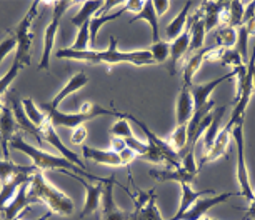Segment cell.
Returning a JSON list of instances; mask_svg holds the SVG:
<instances>
[{
	"mask_svg": "<svg viewBox=\"0 0 255 220\" xmlns=\"http://www.w3.org/2000/svg\"><path fill=\"white\" fill-rule=\"evenodd\" d=\"M57 59H69V60H79L87 62V64H107V65H117V64H132L137 67L142 65H152L155 64L148 50H133V52H122L117 49V39L110 37L109 49L105 50H72L60 49L55 54Z\"/></svg>",
	"mask_w": 255,
	"mask_h": 220,
	"instance_id": "obj_1",
	"label": "cell"
},
{
	"mask_svg": "<svg viewBox=\"0 0 255 220\" xmlns=\"http://www.w3.org/2000/svg\"><path fill=\"white\" fill-rule=\"evenodd\" d=\"M10 147L13 150H18V152H22V154H25L27 157H30L33 165H35L40 172L60 170V172H64L65 175H69L75 180L79 179V177H82V179H89L90 182H100V184H105V182H107V179H104V177H97V175L90 174L89 170L80 169L79 165L65 160L64 157L49 154V152L33 147L32 143H27L25 140H23V137L20 135V133H15V135H13L12 142H10Z\"/></svg>",
	"mask_w": 255,
	"mask_h": 220,
	"instance_id": "obj_2",
	"label": "cell"
},
{
	"mask_svg": "<svg viewBox=\"0 0 255 220\" xmlns=\"http://www.w3.org/2000/svg\"><path fill=\"white\" fill-rule=\"evenodd\" d=\"M28 197L32 199V202H44L50 209L52 214L72 215L75 210L74 202L62 190L55 189L50 182H47L44 172L40 170L32 175L30 187H28Z\"/></svg>",
	"mask_w": 255,
	"mask_h": 220,
	"instance_id": "obj_3",
	"label": "cell"
},
{
	"mask_svg": "<svg viewBox=\"0 0 255 220\" xmlns=\"http://www.w3.org/2000/svg\"><path fill=\"white\" fill-rule=\"evenodd\" d=\"M47 110V118L52 122L54 127H67V128H77L82 127L85 122H90L97 117H122L125 118V113H120L114 109H105L102 105L95 102H87L84 104V107L80 109V112L77 113H65L60 112L59 109H52L49 105H45Z\"/></svg>",
	"mask_w": 255,
	"mask_h": 220,
	"instance_id": "obj_4",
	"label": "cell"
},
{
	"mask_svg": "<svg viewBox=\"0 0 255 220\" xmlns=\"http://www.w3.org/2000/svg\"><path fill=\"white\" fill-rule=\"evenodd\" d=\"M38 7H40V2H32L27 15L20 20V23H18V27L15 30V35H13L17 39L15 62L20 64L22 67L30 65V47H32V40H33L32 25H33V20H35V17L38 13Z\"/></svg>",
	"mask_w": 255,
	"mask_h": 220,
	"instance_id": "obj_5",
	"label": "cell"
},
{
	"mask_svg": "<svg viewBox=\"0 0 255 220\" xmlns=\"http://www.w3.org/2000/svg\"><path fill=\"white\" fill-rule=\"evenodd\" d=\"M70 5H72V2H69V0H64V2H62V0L52 2V7H54V15H52V20L49 23V27L45 28L44 50H42V59H40V64H38V70H49L52 49H54V44H55V37H57V32H59L62 15H64L65 10Z\"/></svg>",
	"mask_w": 255,
	"mask_h": 220,
	"instance_id": "obj_6",
	"label": "cell"
},
{
	"mask_svg": "<svg viewBox=\"0 0 255 220\" xmlns=\"http://www.w3.org/2000/svg\"><path fill=\"white\" fill-rule=\"evenodd\" d=\"M230 137L235 142V154H237V180L240 184L239 194L245 197L250 202L254 199V190L250 187V180H249V172L245 167V157H244V130H242V123L235 125L232 128Z\"/></svg>",
	"mask_w": 255,
	"mask_h": 220,
	"instance_id": "obj_7",
	"label": "cell"
},
{
	"mask_svg": "<svg viewBox=\"0 0 255 220\" xmlns=\"http://www.w3.org/2000/svg\"><path fill=\"white\" fill-rule=\"evenodd\" d=\"M132 197L135 209L130 212L128 220H165L157 207V194L153 189L148 190V192L137 190V194L132 195Z\"/></svg>",
	"mask_w": 255,
	"mask_h": 220,
	"instance_id": "obj_8",
	"label": "cell"
},
{
	"mask_svg": "<svg viewBox=\"0 0 255 220\" xmlns=\"http://www.w3.org/2000/svg\"><path fill=\"white\" fill-rule=\"evenodd\" d=\"M120 185L115 175L107 177V182L104 184L102 192V215L100 220H128L130 219V212H125L115 204L114 200V185Z\"/></svg>",
	"mask_w": 255,
	"mask_h": 220,
	"instance_id": "obj_9",
	"label": "cell"
},
{
	"mask_svg": "<svg viewBox=\"0 0 255 220\" xmlns=\"http://www.w3.org/2000/svg\"><path fill=\"white\" fill-rule=\"evenodd\" d=\"M229 3L230 2H204L202 3L205 32H210L217 27L229 25Z\"/></svg>",
	"mask_w": 255,
	"mask_h": 220,
	"instance_id": "obj_10",
	"label": "cell"
},
{
	"mask_svg": "<svg viewBox=\"0 0 255 220\" xmlns=\"http://www.w3.org/2000/svg\"><path fill=\"white\" fill-rule=\"evenodd\" d=\"M40 133H42V138H44L45 142H49L52 147H55V149L60 152L62 157H64L65 160H69V162H72V164L79 165L80 169H84V170H89L87 167H85L84 160L79 159V155H77L74 150H70L69 147H65V145H64V142L60 140L59 133L55 132V127L52 125V122L49 120V118H47L45 125L40 128Z\"/></svg>",
	"mask_w": 255,
	"mask_h": 220,
	"instance_id": "obj_11",
	"label": "cell"
},
{
	"mask_svg": "<svg viewBox=\"0 0 255 220\" xmlns=\"http://www.w3.org/2000/svg\"><path fill=\"white\" fill-rule=\"evenodd\" d=\"M232 77H235V72L230 70L229 74H225L222 77H217V79H212L205 84H192L190 94H192V100H194V110H199L200 107H204V105L209 102V95L214 92L220 84L227 82V80H230Z\"/></svg>",
	"mask_w": 255,
	"mask_h": 220,
	"instance_id": "obj_12",
	"label": "cell"
},
{
	"mask_svg": "<svg viewBox=\"0 0 255 220\" xmlns=\"http://www.w3.org/2000/svg\"><path fill=\"white\" fill-rule=\"evenodd\" d=\"M7 99H8V105L12 107V112H13V115H15V122H17V125L22 128L23 132L28 133V135H32L38 143H42L44 142V138H42V133L40 130L33 125V123L28 120V117H27V113H25V110H23V105H22V100L18 99V94L17 92H10V94H7Z\"/></svg>",
	"mask_w": 255,
	"mask_h": 220,
	"instance_id": "obj_13",
	"label": "cell"
},
{
	"mask_svg": "<svg viewBox=\"0 0 255 220\" xmlns=\"http://www.w3.org/2000/svg\"><path fill=\"white\" fill-rule=\"evenodd\" d=\"M234 195H240V194L239 192H235V194L225 192V194L214 195V197H202V199L197 200V202L192 205V207L187 210L179 220H200V219H204V215L209 212L212 207L225 202V200H229L230 197H234Z\"/></svg>",
	"mask_w": 255,
	"mask_h": 220,
	"instance_id": "obj_14",
	"label": "cell"
},
{
	"mask_svg": "<svg viewBox=\"0 0 255 220\" xmlns=\"http://www.w3.org/2000/svg\"><path fill=\"white\" fill-rule=\"evenodd\" d=\"M192 23H194V15H192L189 20H187L185 30L182 32V35L177 37V39L170 44V64H168V74H170V75L175 74L177 64H179V62L187 55V52H189Z\"/></svg>",
	"mask_w": 255,
	"mask_h": 220,
	"instance_id": "obj_15",
	"label": "cell"
},
{
	"mask_svg": "<svg viewBox=\"0 0 255 220\" xmlns=\"http://www.w3.org/2000/svg\"><path fill=\"white\" fill-rule=\"evenodd\" d=\"M15 130H17L15 115H13L10 105L5 104L2 110V115H0V145H2V154L5 159H10L8 157V143L12 142L13 135H15Z\"/></svg>",
	"mask_w": 255,
	"mask_h": 220,
	"instance_id": "obj_16",
	"label": "cell"
},
{
	"mask_svg": "<svg viewBox=\"0 0 255 220\" xmlns=\"http://www.w3.org/2000/svg\"><path fill=\"white\" fill-rule=\"evenodd\" d=\"M30 180L23 182L20 187H18L15 197L12 199V202L7 205L5 210H3V220H13L15 217H18V215H22L23 212H25V210L28 209V205L33 204L32 199L28 197V187H30Z\"/></svg>",
	"mask_w": 255,
	"mask_h": 220,
	"instance_id": "obj_17",
	"label": "cell"
},
{
	"mask_svg": "<svg viewBox=\"0 0 255 220\" xmlns=\"http://www.w3.org/2000/svg\"><path fill=\"white\" fill-rule=\"evenodd\" d=\"M232 128H234V125L230 122L225 123L224 128H220V132H219L217 138H215L212 149L207 152V154H204V157L200 159V167L210 164V162H215L217 159H220L222 155H225V152H227V147H229V140H230V133H232Z\"/></svg>",
	"mask_w": 255,
	"mask_h": 220,
	"instance_id": "obj_18",
	"label": "cell"
},
{
	"mask_svg": "<svg viewBox=\"0 0 255 220\" xmlns=\"http://www.w3.org/2000/svg\"><path fill=\"white\" fill-rule=\"evenodd\" d=\"M77 180H79L85 189V204H84V209H82V212H80V217H87V215L94 214L95 210L100 207V202H102V192H104V184L94 185L85 179H82V177H79Z\"/></svg>",
	"mask_w": 255,
	"mask_h": 220,
	"instance_id": "obj_19",
	"label": "cell"
},
{
	"mask_svg": "<svg viewBox=\"0 0 255 220\" xmlns=\"http://www.w3.org/2000/svg\"><path fill=\"white\" fill-rule=\"evenodd\" d=\"M192 115H194V100H192L190 87L182 85L180 94L177 97L175 104V117H177V125H187L190 122Z\"/></svg>",
	"mask_w": 255,
	"mask_h": 220,
	"instance_id": "obj_20",
	"label": "cell"
},
{
	"mask_svg": "<svg viewBox=\"0 0 255 220\" xmlns=\"http://www.w3.org/2000/svg\"><path fill=\"white\" fill-rule=\"evenodd\" d=\"M148 175L152 177V179L155 180H160V182H179V184H192V182L195 180L194 174H190V172H187L184 167H167V169L163 170H150L148 172Z\"/></svg>",
	"mask_w": 255,
	"mask_h": 220,
	"instance_id": "obj_21",
	"label": "cell"
},
{
	"mask_svg": "<svg viewBox=\"0 0 255 220\" xmlns=\"http://www.w3.org/2000/svg\"><path fill=\"white\" fill-rule=\"evenodd\" d=\"M82 155H84L85 160H92L95 164H100V165L122 167L120 155L115 154L112 150H100V149H94V147H89V145H82Z\"/></svg>",
	"mask_w": 255,
	"mask_h": 220,
	"instance_id": "obj_22",
	"label": "cell"
},
{
	"mask_svg": "<svg viewBox=\"0 0 255 220\" xmlns=\"http://www.w3.org/2000/svg\"><path fill=\"white\" fill-rule=\"evenodd\" d=\"M180 185H182L180 207H179V210H177V214L174 215V217H170V219H167V220H179L182 215H184L187 210H189L192 205H194L200 197L214 194V190H212V189H207V190H194V189L190 187V184H180Z\"/></svg>",
	"mask_w": 255,
	"mask_h": 220,
	"instance_id": "obj_23",
	"label": "cell"
},
{
	"mask_svg": "<svg viewBox=\"0 0 255 220\" xmlns=\"http://www.w3.org/2000/svg\"><path fill=\"white\" fill-rule=\"evenodd\" d=\"M87 84H89V77L84 74V72H79V74L72 75L69 82L65 84V87L62 89L54 99H52L50 104H47V105H49V107H52V109H59V105L62 104V100H65L67 97H69V95L77 92V90H80L82 87H85Z\"/></svg>",
	"mask_w": 255,
	"mask_h": 220,
	"instance_id": "obj_24",
	"label": "cell"
},
{
	"mask_svg": "<svg viewBox=\"0 0 255 220\" xmlns=\"http://www.w3.org/2000/svg\"><path fill=\"white\" fill-rule=\"evenodd\" d=\"M37 174V172H35ZM33 174H20L17 177H13L12 180H8L7 184H2V189H0V212H3L5 207L12 202V199L15 197L18 187L23 184V182L30 180Z\"/></svg>",
	"mask_w": 255,
	"mask_h": 220,
	"instance_id": "obj_25",
	"label": "cell"
},
{
	"mask_svg": "<svg viewBox=\"0 0 255 220\" xmlns=\"http://www.w3.org/2000/svg\"><path fill=\"white\" fill-rule=\"evenodd\" d=\"M38 169L35 165H17L10 159H0V184H7L13 177L20 174H35Z\"/></svg>",
	"mask_w": 255,
	"mask_h": 220,
	"instance_id": "obj_26",
	"label": "cell"
},
{
	"mask_svg": "<svg viewBox=\"0 0 255 220\" xmlns=\"http://www.w3.org/2000/svg\"><path fill=\"white\" fill-rule=\"evenodd\" d=\"M137 20H145V22H148V25H150V28H152L153 44L160 42V30H158V17H157L155 7H153V0H147V2H143V8L140 10V13H137V15L133 17L128 23H135Z\"/></svg>",
	"mask_w": 255,
	"mask_h": 220,
	"instance_id": "obj_27",
	"label": "cell"
},
{
	"mask_svg": "<svg viewBox=\"0 0 255 220\" xmlns=\"http://www.w3.org/2000/svg\"><path fill=\"white\" fill-rule=\"evenodd\" d=\"M225 109H227V105H222V107H215L212 110V123L209 125V128L205 130V137H204V154H207L212 145H214L215 138H217L219 132H220V122H222V117L225 113Z\"/></svg>",
	"mask_w": 255,
	"mask_h": 220,
	"instance_id": "obj_28",
	"label": "cell"
},
{
	"mask_svg": "<svg viewBox=\"0 0 255 220\" xmlns=\"http://www.w3.org/2000/svg\"><path fill=\"white\" fill-rule=\"evenodd\" d=\"M194 7V2H187L184 8H182V12L177 15L174 20L167 25V39L174 42L177 37L182 35V32L185 30V25H187V20H189V13H190V8Z\"/></svg>",
	"mask_w": 255,
	"mask_h": 220,
	"instance_id": "obj_29",
	"label": "cell"
},
{
	"mask_svg": "<svg viewBox=\"0 0 255 220\" xmlns=\"http://www.w3.org/2000/svg\"><path fill=\"white\" fill-rule=\"evenodd\" d=\"M102 7H104V2H100V0H90V2L87 0V2L82 3V8L79 10V13H75V15L70 18V22L74 23L75 27L84 25L85 22L92 20Z\"/></svg>",
	"mask_w": 255,
	"mask_h": 220,
	"instance_id": "obj_30",
	"label": "cell"
},
{
	"mask_svg": "<svg viewBox=\"0 0 255 220\" xmlns=\"http://www.w3.org/2000/svg\"><path fill=\"white\" fill-rule=\"evenodd\" d=\"M209 49H210V47H207V49L202 47L199 52L192 54L190 59L187 60V64L184 67V85H185V87H190V85H192V79H194V75L199 72L200 65L205 62V55H207V52H209Z\"/></svg>",
	"mask_w": 255,
	"mask_h": 220,
	"instance_id": "obj_31",
	"label": "cell"
},
{
	"mask_svg": "<svg viewBox=\"0 0 255 220\" xmlns=\"http://www.w3.org/2000/svg\"><path fill=\"white\" fill-rule=\"evenodd\" d=\"M125 13V7L120 8L119 12H115V13H107V15H95L92 20H90V47H95V42H97V33L99 30L102 28V25H105L107 22H112L115 20V18H119V17H122Z\"/></svg>",
	"mask_w": 255,
	"mask_h": 220,
	"instance_id": "obj_32",
	"label": "cell"
},
{
	"mask_svg": "<svg viewBox=\"0 0 255 220\" xmlns=\"http://www.w3.org/2000/svg\"><path fill=\"white\" fill-rule=\"evenodd\" d=\"M235 44H237V28L224 25L220 27L217 33H215V47L219 49H234Z\"/></svg>",
	"mask_w": 255,
	"mask_h": 220,
	"instance_id": "obj_33",
	"label": "cell"
},
{
	"mask_svg": "<svg viewBox=\"0 0 255 220\" xmlns=\"http://www.w3.org/2000/svg\"><path fill=\"white\" fill-rule=\"evenodd\" d=\"M22 105H23V110H25L28 120H30L33 125H35L38 130H40V128L44 127L45 122H47V113H42L40 110L37 109V105L33 104L32 99H23Z\"/></svg>",
	"mask_w": 255,
	"mask_h": 220,
	"instance_id": "obj_34",
	"label": "cell"
},
{
	"mask_svg": "<svg viewBox=\"0 0 255 220\" xmlns=\"http://www.w3.org/2000/svg\"><path fill=\"white\" fill-rule=\"evenodd\" d=\"M244 10L245 3L244 2H230L229 3V27L239 28L244 25Z\"/></svg>",
	"mask_w": 255,
	"mask_h": 220,
	"instance_id": "obj_35",
	"label": "cell"
},
{
	"mask_svg": "<svg viewBox=\"0 0 255 220\" xmlns=\"http://www.w3.org/2000/svg\"><path fill=\"white\" fill-rule=\"evenodd\" d=\"M187 140H189V135H187V125H177L174 133L170 135V145L172 149L175 152H182L184 154V150L187 149Z\"/></svg>",
	"mask_w": 255,
	"mask_h": 220,
	"instance_id": "obj_36",
	"label": "cell"
},
{
	"mask_svg": "<svg viewBox=\"0 0 255 220\" xmlns=\"http://www.w3.org/2000/svg\"><path fill=\"white\" fill-rule=\"evenodd\" d=\"M148 52H150L153 62H157V64H165L168 60V57H170V45H168V42L160 40V42H157V44H152Z\"/></svg>",
	"mask_w": 255,
	"mask_h": 220,
	"instance_id": "obj_37",
	"label": "cell"
},
{
	"mask_svg": "<svg viewBox=\"0 0 255 220\" xmlns=\"http://www.w3.org/2000/svg\"><path fill=\"white\" fill-rule=\"evenodd\" d=\"M90 45V22H85L84 25L79 27L77 32V39L72 44V50H87Z\"/></svg>",
	"mask_w": 255,
	"mask_h": 220,
	"instance_id": "obj_38",
	"label": "cell"
},
{
	"mask_svg": "<svg viewBox=\"0 0 255 220\" xmlns=\"http://www.w3.org/2000/svg\"><path fill=\"white\" fill-rule=\"evenodd\" d=\"M247 44H249V33H247L245 25H242L237 28V44H235V50L239 52V55L244 64L249 62V45Z\"/></svg>",
	"mask_w": 255,
	"mask_h": 220,
	"instance_id": "obj_39",
	"label": "cell"
},
{
	"mask_svg": "<svg viewBox=\"0 0 255 220\" xmlns=\"http://www.w3.org/2000/svg\"><path fill=\"white\" fill-rule=\"evenodd\" d=\"M22 70V65L20 64H17L15 60H13V64H12V67L8 69V72L3 77H0V95H3V94H7V90H8V87L12 85V82L15 80V77L18 75V72Z\"/></svg>",
	"mask_w": 255,
	"mask_h": 220,
	"instance_id": "obj_40",
	"label": "cell"
},
{
	"mask_svg": "<svg viewBox=\"0 0 255 220\" xmlns=\"http://www.w3.org/2000/svg\"><path fill=\"white\" fill-rule=\"evenodd\" d=\"M112 137H119V138H130L133 137V132H132V127L130 123L127 122V118H120L119 122H115L112 125Z\"/></svg>",
	"mask_w": 255,
	"mask_h": 220,
	"instance_id": "obj_41",
	"label": "cell"
},
{
	"mask_svg": "<svg viewBox=\"0 0 255 220\" xmlns=\"http://www.w3.org/2000/svg\"><path fill=\"white\" fill-rule=\"evenodd\" d=\"M13 50H17V39L15 37H8L3 42H0V64L5 60L8 54H12Z\"/></svg>",
	"mask_w": 255,
	"mask_h": 220,
	"instance_id": "obj_42",
	"label": "cell"
},
{
	"mask_svg": "<svg viewBox=\"0 0 255 220\" xmlns=\"http://www.w3.org/2000/svg\"><path fill=\"white\" fill-rule=\"evenodd\" d=\"M180 165L184 167V169L187 172H190V174H194L197 175L199 174V169H197V165H195V157H194V150H190V152H187V154L182 157V160H180Z\"/></svg>",
	"mask_w": 255,
	"mask_h": 220,
	"instance_id": "obj_43",
	"label": "cell"
},
{
	"mask_svg": "<svg viewBox=\"0 0 255 220\" xmlns=\"http://www.w3.org/2000/svg\"><path fill=\"white\" fill-rule=\"evenodd\" d=\"M119 155H120V160H122V167H130L132 162L138 159V155L132 149H128V147H125Z\"/></svg>",
	"mask_w": 255,
	"mask_h": 220,
	"instance_id": "obj_44",
	"label": "cell"
},
{
	"mask_svg": "<svg viewBox=\"0 0 255 220\" xmlns=\"http://www.w3.org/2000/svg\"><path fill=\"white\" fill-rule=\"evenodd\" d=\"M85 138H87V130H85V127L82 125V127H77L75 128V132L72 133L70 140H72V143H74V145H80V143L85 142Z\"/></svg>",
	"mask_w": 255,
	"mask_h": 220,
	"instance_id": "obj_45",
	"label": "cell"
},
{
	"mask_svg": "<svg viewBox=\"0 0 255 220\" xmlns=\"http://www.w3.org/2000/svg\"><path fill=\"white\" fill-rule=\"evenodd\" d=\"M153 7H155L157 17H162L163 13L170 8V2H168V0H155V2H153Z\"/></svg>",
	"mask_w": 255,
	"mask_h": 220,
	"instance_id": "obj_46",
	"label": "cell"
},
{
	"mask_svg": "<svg viewBox=\"0 0 255 220\" xmlns=\"http://www.w3.org/2000/svg\"><path fill=\"white\" fill-rule=\"evenodd\" d=\"M142 8H143V2H140V0H128V2H125V10L133 12L135 15L140 13Z\"/></svg>",
	"mask_w": 255,
	"mask_h": 220,
	"instance_id": "obj_47",
	"label": "cell"
},
{
	"mask_svg": "<svg viewBox=\"0 0 255 220\" xmlns=\"http://www.w3.org/2000/svg\"><path fill=\"white\" fill-rule=\"evenodd\" d=\"M110 147H112V152H115V154H120L125 147V140L124 138H119V137H110Z\"/></svg>",
	"mask_w": 255,
	"mask_h": 220,
	"instance_id": "obj_48",
	"label": "cell"
},
{
	"mask_svg": "<svg viewBox=\"0 0 255 220\" xmlns=\"http://www.w3.org/2000/svg\"><path fill=\"white\" fill-rule=\"evenodd\" d=\"M255 15V2H250L244 10V25Z\"/></svg>",
	"mask_w": 255,
	"mask_h": 220,
	"instance_id": "obj_49",
	"label": "cell"
},
{
	"mask_svg": "<svg viewBox=\"0 0 255 220\" xmlns=\"http://www.w3.org/2000/svg\"><path fill=\"white\" fill-rule=\"evenodd\" d=\"M52 215H54V214H52L50 210H49V212H47L45 215H42V217H40V219H37V220H49V219L52 217Z\"/></svg>",
	"mask_w": 255,
	"mask_h": 220,
	"instance_id": "obj_50",
	"label": "cell"
},
{
	"mask_svg": "<svg viewBox=\"0 0 255 220\" xmlns=\"http://www.w3.org/2000/svg\"><path fill=\"white\" fill-rule=\"evenodd\" d=\"M3 105H5V104H2V99H0V115H2V110H3Z\"/></svg>",
	"mask_w": 255,
	"mask_h": 220,
	"instance_id": "obj_51",
	"label": "cell"
},
{
	"mask_svg": "<svg viewBox=\"0 0 255 220\" xmlns=\"http://www.w3.org/2000/svg\"><path fill=\"white\" fill-rule=\"evenodd\" d=\"M252 84H254V90H255V70H254V77H252Z\"/></svg>",
	"mask_w": 255,
	"mask_h": 220,
	"instance_id": "obj_52",
	"label": "cell"
},
{
	"mask_svg": "<svg viewBox=\"0 0 255 220\" xmlns=\"http://www.w3.org/2000/svg\"><path fill=\"white\" fill-rule=\"evenodd\" d=\"M200 220H215V219H207V217H204V219H200Z\"/></svg>",
	"mask_w": 255,
	"mask_h": 220,
	"instance_id": "obj_53",
	"label": "cell"
},
{
	"mask_svg": "<svg viewBox=\"0 0 255 220\" xmlns=\"http://www.w3.org/2000/svg\"><path fill=\"white\" fill-rule=\"evenodd\" d=\"M13 220H20V215H18V217H15V219H13Z\"/></svg>",
	"mask_w": 255,
	"mask_h": 220,
	"instance_id": "obj_54",
	"label": "cell"
}]
</instances>
